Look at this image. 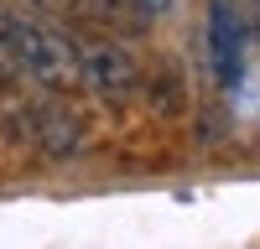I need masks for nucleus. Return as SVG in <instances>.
Instances as JSON below:
<instances>
[{"label":"nucleus","mask_w":260,"mask_h":249,"mask_svg":"<svg viewBox=\"0 0 260 249\" xmlns=\"http://www.w3.org/2000/svg\"><path fill=\"white\" fill-rule=\"evenodd\" d=\"M6 36H11V52L21 62V73L37 78L42 89L73 94L78 83H83V47H73L62 31L42 26V21H31V16H11Z\"/></svg>","instance_id":"obj_1"},{"label":"nucleus","mask_w":260,"mask_h":249,"mask_svg":"<svg viewBox=\"0 0 260 249\" xmlns=\"http://www.w3.org/2000/svg\"><path fill=\"white\" fill-rule=\"evenodd\" d=\"M83 83L110 104V109H125L141 89V68L120 42H89L83 47Z\"/></svg>","instance_id":"obj_2"},{"label":"nucleus","mask_w":260,"mask_h":249,"mask_svg":"<svg viewBox=\"0 0 260 249\" xmlns=\"http://www.w3.org/2000/svg\"><path fill=\"white\" fill-rule=\"evenodd\" d=\"M245 42H250V26H245V11L234 0H208V62H213V78L219 89H234L245 73Z\"/></svg>","instance_id":"obj_3"},{"label":"nucleus","mask_w":260,"mask_h":249,"mask_svg":"<svg viewBox=\"0 0 260 249\" xmlns=\"http://www.w3.org/2000/svg\"><path fill=\"white\" fill-rule=\"evenodd\" d=\"M31 140H37L47 156H73L78 140H83V124H78L68 109H37V114H31Z\"/></svg>","instance_id":"obj_4"},{"label":"nucleus","mask_w":260,"mask_h":249,"mask_svg":"<svg viewBox=\"0 0 260 249\" xmlns=\"http://www.w3.org/2000/svg\"><path fill=\"white\" fill-rule=\"evenodd\" d=\"M146 104H151V114L177 119V114H182V104H187V94H182V78L172 73V68L151 73V83H146Z\"/></svg>","instance_id":"obj_5"},{"label":"nucleus","mask_w":260,"mask_h":249,"mask_svg":"<svg viewBox=\"0 0 260 249\" xmlns=\"http://www.w3.org/2000/svg\"><path fill=\"white\" fill-rule=\"evenodd\" d=\"M136 6H141L146 16H161V11H172V0H136Z\"/></svg>","instance_id":"obj_6"}]
</instances>
